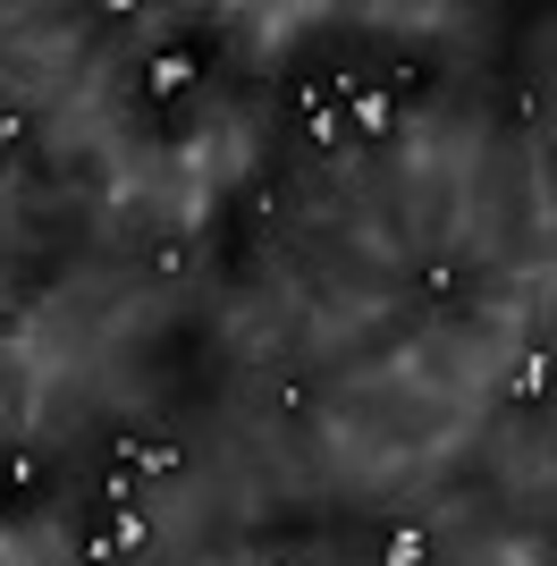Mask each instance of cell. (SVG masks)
<instances>
[{
	"mask_svg": "<svg viewBox=\"0 0 557 566\" xmlns=\"http://www.w3.org/2000/svg\"><path fill=\"white\" fill-rule=\"evenodd\" d=\"M296 118L313 127V144H329V153H338V144H347V102H338V76H304V85H296Z\"/></svg>",
	"mask_w": 557,
	"mask_h": 566,
	"instance_id": "obj_1",
	"label": "cell"
},
{
	"mask_svg": "<svg viewBox=\"0 0 557 566\" xmlns=\"http://www.w3.org/2000/svg\"><path fill=\"white\" fill-rule=\"evenodd\" d=\"M195 76H203V60H195L186 43H161L153 60H144V102H178Z\"/></svg>",
	"mask_w": 557,
	"mask_h": 566,
	"instance_id": "obj_2",
	"label": "cell"
},
{
	"mask_svg": "<svg viewBox=\"0 0 557 566\" xmlns=\"http://www.w3.org/2000/svg\"><path fill=\"white\" fill-rule=\"evenodd\" d=\"M338 102H347L355 136H389L397 127V85H347V76H338Z\"/></svg>",
	"mask_w": 557,
	"mask_h": 566,
	"instance_id": "obj_3",
	"label": "cell"
},
{
	"mask_svg": "<svg viewBox=\"0 0 557 566\" xmlns=\"http://www.w3.org/2000/svg\"><path fill=\"white\" fill-rule=\"evenodd\" d=\"M507 398H515V406H549V398H557V355H549V347H524V355L507 364Z\"/></svg>",
	"mask_w": 557,
	"mask_h": 566,
	"instance_id": "obj_4",
	"label": "cell"
},
{
	"mask_svg": "<svg viewBox=\"0 0 557 566\" xmlns=\"http://www.w3.org/2000/svg\"><path fill=\"white\" fill-rule=\"evenodd\" d=\"M118 465L144 473V482H161V473L186 465V449H178V440H161V431H127V440H118Z\"/></svg>",
	"mask_w": 557,
	"mask_h": 566,
	"instance_id": "obj_5",
	"label": "cell"
},
{
	"mask_svg": "<svg viewBox=\"0 0 557 566\" xmlns=\"http://www.w3.org/2000/svg\"><path fill=\"white\" fill-rule=\"evenodd\" d=\"M380 566H431V533H422L414 516H397L389 542H380Z\"/></svg>",
	"mask_w": 557,
	"mask_h": 566,
	"instance_id": "obj_6",
	"label": "cell"
},
{
	"mask_svg": "<svg viewBox=\"0 0 557 566\" xmlns=\"http://www.w3.org/2000/svg\"><path fill=\"white\" fill-rule=\"evenodd\" d=\"M102 533H111L118 558H144V549H153V516H144V507H111V524H102Z\"/></svg>",
	"mask_w": 557,
	"mask_h": 566,
	"instance_id": "obj_7",
	"label": "cell"
},
{
	"mask_svg": "<svg viewBox=\"0 0 557 566\" xmlns=\"http://www.w3.org/2000/svg\"><path fill=\"white\" fill-rule=\"evenodd\" d=\"M0 482H9V499H34V491H43V457H34V449H18L9 465H0Z\"/></svg>",
	"mask_w": 557,
	"mask_h": 566,
	"instance_id": "obj_8",
	"label": "cell"
},
{
	"mask_svg": "<svg viewBox=\"0 0 557 566\" xmlns=\"http://www.w3.org/2000/svg\"><path fill=\"white\" fill-rule=\"evenodd\" d=\"M25 136H34V118L9 102V111H0V161H9V153H25Z\"/></svg>",
	"mask_w": 557,
	"mask_h": 566,
	"instance_id": "obj_9",
	"label": "cell"
},
{
	"mask_svg": "<svg viewBox=\"0 0 557 566\" xmlns=\"http://www.w3.org/2000/svg\"><path fill=\"white\" fill-rule=\"evenodd\" d=\"M422 296H456V262H431V271H422Z\"/></svg>",
	"mask_w": 557,
	"mask_h": 566,
	"instance_id": "obj_10",
	"label": "cell"
},
{
	"mask_svg": "<svg viewBox=\"0 0 557 566\" xmlns=\"http://www.w3.org/2000/svg\"><path fill=\"white\" fill-rule=\"evenodd\" d=\"M0 499H9V482H0Z\"/></svg>",
	"mask_w": 557,
	"mask_h": 566,
	"instance_id": "obj_11",
	"label": "cell"
}]
</instances>
